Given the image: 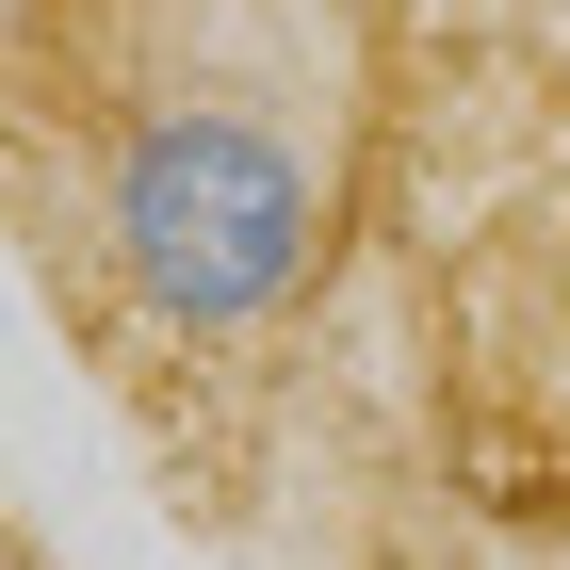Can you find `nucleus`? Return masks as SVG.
<instances>
[{
    "instance_id": "obj_1",
    "label": "nucleus",
    "mask_w": 570,
    "mask_h": 570,
    "mask_svg": "<svg viewBox=\"0 0 570 570\" xmlns=\"http://www.w3.org/2000/svg\"><path fill=\"white\" fill-rule=\"evenodd\" d=\"M98 262L147 326L245 343L326 277V164L245 98H147L98 147Z\"/></svg>"
}]
</instances>
